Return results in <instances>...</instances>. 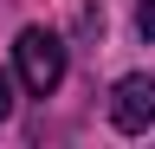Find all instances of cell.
<instances>
[{"mask_svg": "<svg viewBox=\"0 0 155 149\" xmlns=\"http://www.w3.org/2000/svg\"><path fill=\"white\" fill-rule=\"evenodd\" d=\"M136 26H142V39H155V0H136Z\"/></svg>", "mask_w": 155, "mask_h": 149, "instance_id": "obj_3", "label": "cell"}, {"mask_svg": "<svg viewBox=\"0 0 155 149\" xmlns=\"http://www.w3.org/2000/svg\"><path fill=\"white\" fill-rule=\"evenodd\" d=\"M7 117H13V78L0 71V123H7Z\"/></svg>", "mask_w": 155, "mask_h": 149, "instance_id": "obj_4", "label": "cell"}, {"mask_svg": "<svg viewBox=\"0 0 155 149\" xmlns=\"http://www.w3.org/2000/svg\"><path fill=\"white\" fill-rule=\"evenodd\" d=\"M13 71H19V84L32 91V97H52L58 84H65V39L45 26H26L13 39Z\"/></svg>", "mask_w": 155, "mask_h": 149, "instance_id": "obj_1", "label": "cell"}, {"mask_svg": "<svg viewBox=\"0 0 155 149\" xmlns=\"http://www.w3.org/2000/svg\"><path fill=\"white\" fill-rule=\"evenodd\" d=\"M110 123L123 130V136H142V130L155 123V71L116 78V91H110Z\"/></svg>", "mask_w": 155, "mask_h": 149, "instance_id": "obj_2", "label": "cell"}]
</instances>
